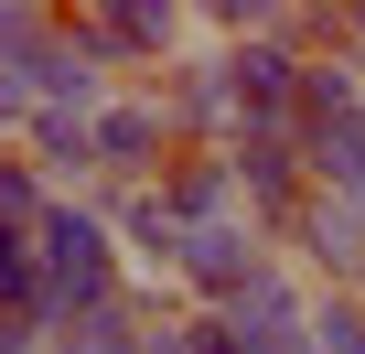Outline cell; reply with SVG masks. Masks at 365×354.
Wrapping results in <instances>:
<instances>
[{
	"label": "cell",
	"instance_id": "obj_5",
	"mask_svg": "<svg viewBox=\"0 0 365 354\" xmlns=\"http://www.w3.org/2000/svg\"><path fill=\"white\" fill-rule=\"evenodd\" d=\"M150 108H161L172 150H226V140H237V108H226L215 54H172V65L150 76Z\"/></svg>",
	"mask_w": 365,
	"mask_h": 354
},
{
	"label": "cell",
	"instance_id": "obj_12",
	"mask_svg": "<svg viewBox=\"0 0 365 354\" xmlns=\"http://www.w3.org/2000/svg\"><path fill=\"white\" fill-rule=\"evenodd\" d=\"M22 161L43 172L54 194H65V183H97V140H86V118H54V108L22 118Z\"/></svg>",
	"mask_w": 365,
	"mask_h": 354
},
{
	"label": "cell",
	"instance_id": "obj_18",
	"mask_svg": "<svg viewBox=\"0 0 365 354\" xmlns=\"http://www.w3.org/2000/svg\"><path fill=\"white\" fill-rule=\"evenodd\" d=\"M0 354H43V322L33 311H0Z\"/></svg>",
	"mask_w": 365,
	"mask_h": 354
},
{
	"label": "cell",
	"instance_id": "obj_10",
	"mask_svg": "<svg viewBox=\"0 0 365 354\" xmlns=\"http://www.w3.org/2000/svg\"><path fill=\"white\" fill-rule=\"evenodd\" d=\"M150 194H161V215H172L182 236H194V226H226V215H237V172H226V150H172Z\"/></svg>",
	"mask_w": 365,
	"mask_h": 354
},
{
	"label": "cell",
	"instance_id": "obj_11",
	"mask_svg": "<svg viewBox=\"0 0 365 354\" xmlns=\"http://www.w3.org/2000/svg\"><path fill=\"white\" fill-rule=\"evenodd\" d=\"M290 140H301L312 194H344V204H365V108H354V118H322V129H290Z\"/></svg>",
	"mask_w": 365,
	"mask_h": 354
},
{
	"label": "cell",
	"instance_id": "obj_9",
	"mask_svg": "<svg viewBox=\"0 0 365 354\" xmlns=\"http://www.w3.org/2000/svg\"><path fill=\"white\" fill-rule=\"evenodd\" d=\"M150 311H161V290H108V301H76L65 322H43V354H140V333H150Z\"/></svg>",
	"mask_w": 365,
	"mask_h": 354
},
{
	"label": "cell",
	"instance_id": "obj_2",
	"mask_svg": "<svg viewBox=\"0 0 365 354\" xmlns=\"http://www.w3.org/2000/svg\"><path fill=\"white\" fill-rule=\"evenodd\" d=\"M226 172H237V215L279 247V226L312 204V172H301V140L290 129H237L226 140Z\"/></svg>",
	"mask_w": 365,
	"mask_h": 354
},
{
	"label": "cell",
	"instance_id": "obj_16",
	"mask_svg": "<svg viewBox=\"0 0 365 354\" xmlns=\"http://www.w3.org/2000/svg\"><path fill=\"white\" fill-rule=\"evenodd\" d=\"M140 354H215V343H205V311H150Z\"/></svg>",
	"mask_w": 365,
	"mask_h": 354
},
{
	"label": "cell",
	"instance_id": "obj_17",
	"mask_svg": "<svg viewBox=\"0 0 365 354\" xmlns=\"http://www.w3.org/2000/svg\"><path fill=\"white\" fill-rule=\"evenodd\" d=\"M22 118H33V86H22V65H0V140H22Z\"/></svg>",
	"mask_w": 365,
	"mask_h": 354
},
{
	"label": "cell",
	"instance_id": "obj_19",
	"mask_svg": "<svg viewBox=\"0 0 365 354\" xmlns=\"http://www.w3.org/2000/svg\"><path fill=\"white\" fill-rule=\"evenodd\" d=\"M354 108H365V65H354Z\"/></svg>",
	"mask_w": 365,
	"mask_h": 354
},
{
	"label": "cell",
	"instance_id": "obj_1",
	"mask_svg": "<svg viewBox=\"0 0 365 354\" xmlns=\"http://www.w3.org/2000/svg\"><path fill=\"white\" fill-rule=\"evenodd\" d=\"M108 290H129L108 215H97L86 194H54L43 226H33V322H65L76 301H108Z\"/></svg>",
	"mask_w": 365,
	"mask_h": 354
},
{
	"label": "cell",
	"instance_id": "obj_13",
	"mask_svg": "<svg viewBox=\"0 0 365 354\" xmlns=\"http://www.w3.org/2000/svg\"><path fill=\"white\" fill-rule=\"evenodd\" d=\"M322 118H354V54H312V65H301L290 129H322Z\"/></svg>",
	"mask_w": 365,
	"mask_h": 354
},
{
	"label": "cell",
	"instance_id": "obj_8",
	"mask_svg": "<svg viewBox=\"0 0 365 354\" xmlns=\"http://www.w3.org/2000/svg\"><path fill=\"white\" fill-rule=\"evenodd\" d=\"M22 86H33V108H54V118H97V108L118 97V76H108V65H97V54H86V43L65 33V22H54L43 43H33Z\"/></svg>",
	"mask_w": 365,
	"mask_h": 354
},
{
	"label": "cell",
	"instance_id": "obj_15",
	"mask_svg": "<svg viewBox=\"0 0 365 354\" xmlns=\"http://www.w3.org/2000/svg\"><path fill=\"white\" fill-rule=\"evenodd\" d=\"M312 354H365V301H312Z\"/></svg>",
	"mask_w": 365,
	"mask_h": 354
},
{
	"label": "cell",
	"instance_id": "obj_14",
	"mask_svg": "<svg viewBox=\"0 0 365 354\" xmlns=\"http://www.w3.org/2000/svg\"><path fill=\"white\" fill-rule=\"evenodd\" d=\"M43 204H54V183H43L22 150H0V226H11V236H33V226H43Z\"/></svg>",
	"mask_w": 365,
	"mask_h": 354
},
{
	"label": "cell",
	"instance_id": "obj_7",
	"mask_svg": "<svg viewBox=\"0 0 365 354\" xmlns=\"http://www.w3.org/2000/svg\"><path fill=\"white\" fill-rule=\"evenodd\" d=\"M301 65H312V54H290V43H215V76H226L237 129H290V108H301Z\"/></svg>",
	"mask_w": 365,
	"mask_h": 354
},
{
	"label": "cell",
	"instance_id": "obj_4",
	"mask_svg": "<svg viewBox=\"0 0 365 354\" xmlns=\"http://www.w3.org/2000/svg\"><path fill=\"white\" fill-rule=\"evenodd\" d=\"M86 140H97V194H140V183H161V161H172V129H161L150 86H118L86 118Z\"/></svg>",
	"mask_w": 365,
	"mask_h": 354
},
{
	"label": "cell",
	"instance_id": "obj_3",
	"mask_svg": "<svg viewBox=\"0 0 365 354\" xmlns=\"http://www.w3.org/2000/svg\"><path fill=\"white\" fill-rule=\"evenodd\" d=\"M108 76H140V65H172L182 43H194V11H108V0H76V11H54Z\"/></svg>",
	"mask_w": 365,
	"mask_h": 354
},
{
	"label": "cell",
	"instance_id": "obj_6",
	"mask_svg": "<svg viewBox=\"0 0 365 354\" xmlns=\"http://www.w3.org/2000/svg\"><path fill=\"white\" fill-rule=\"evenodd\" d=\"M269 258H279V247H269L247 215H226V226H194V236H182V258H172V290H194L205 311H226V301H237V290H247Z\"/></svg>",
	"mask_w": 365,
	"mask_h": 354
}]
</instances>
